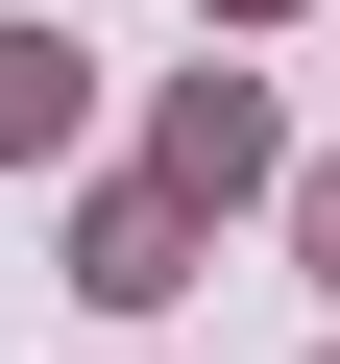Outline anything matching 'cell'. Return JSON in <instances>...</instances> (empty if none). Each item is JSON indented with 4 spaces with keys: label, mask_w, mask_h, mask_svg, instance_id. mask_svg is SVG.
<instances>
[{
    "label": "cell",
    "mask_w": 340,
    "mask_h": 364,
    "mask_svg": "<svg viewBox=\"0 0 340 364\" xmlns=\"http://www.w3.org/2000/svg\"><path fill=\"white\" fill-rule=\"evenodd\" d=\"M0 146H73V49L49 25H0Z\"/></svg>",
    "instance_id": "cell-1"
},
{
    "label": "cell",
    "mask_w": 340,
    "mask_h": 364,
    "mask_svg": "<svg viewBox=\"0 0 340 364\" xmlns=\"http://www.w3.org/2000/svg\"><path fill=\"white\" fill-rule=\"evenodd\" d=\"M316 267H340V195H316Z\"/></svg>",
    "instance_id": "cell-2"
}]
</instances>
